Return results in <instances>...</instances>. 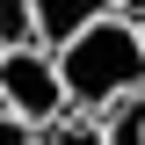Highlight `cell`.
Returning a JSON list of instances; mask_svg holds the SVG:
<instances>
[{
  "label": "cell",
  "mask_w": 145,
  "mask_h": 145,
  "mask_svg": "<svg viewBox=\"0 0 145 145\" xmlns=\"http://www.w3.org/2000/svg\"><path fill=\"white\" fill-rule=\"evenodd\" d=\"M102 138L109 145H145V94H131V102H116L102 116Z\"/></svg>",
  "instance_id": "cell-4"
},
{
  "label": "cell",
  "mask_w": 145,
  "mask_h": 145,
  "mask_svg": "<svg viewBox=\"0 0 145 145\" xmlns=\"http://www.w3.org/2000/svg\"><path fill=\"white\" fill-rule=\"evenodd\" d=\"M36 145H109V138H102V116H80V109H72L51 131H36Z\"/></svg>",
  "instance_id": "cell-5"
},
{
  "label": "cell",
  "mask_w": 145,
  "mask_h": 145,
  "mask_svg": "<svg viewBox=\"0 0 145 145\" xmlns=\"http://www.w3.org/2000/svg\"><path fill=\"white\" fill-rule=\"evenodd\" d=\"M0 145H36V131H29V123H15V116L0 109Z\"/></svg>",
  "instance_id": "cell-6"
},
{
  "label": "cell",
  "mask_w": 145,
  "mask_h": 145,
  "mask_svg": "<svg viewBox=\"0 0 145 145\" xmlns=\"http://www.w3.org/2000/svg\"><path fill=\"white\" fill-rule=\"evenodd\" d=\"M116 22H131V29H138V22H145V0H116Z\"/></svg>",
  "instance_id": "cell-7"
},
{
  "label": "cell",
  "mask_w": 145,
  "mask_h": 145,
  "mask_svg": "<svg viewBox=\"0 0 145 145\" xmlns=\"http://www.w3.org/2000/svg\"><path fill=\"white\" fill-rule=\"evenodd\" d=\"M138 44H145V22H138Z\"/></svg>",
  "instance_id": "cell-8"
},
{
  "label": "cell",
  "mask_w": 145,
  "mask_h": 145,
  "mask_svg": "<svg viewBox=\"0 0 145 145\" xmlns=\"http://www.w3.org/2000/svg\"><path fill=\"white\" fill-rule=\"evenodd\" d=\"M51 65H58V87H65V102L80 109V116H109L116 102L145 94V44H138V29L116 22V15L94 22L87 36H72Z\"/></svg>",
  "instance_id": "cell-1"
},
{
  "label": "cell",
  "mask_w": 145,
  "mask_h": 145,
  "mask_svg": "<svg viewBox=\"0 0 145 145\" xmlns=\"http://www.w3.org/2000/svg\"><path fill=\"white\" fill-rule=\"evenodd\" d=\"M109 15H116V0H29V36H36V51L58 58L72 36H87Z\"/></svg>",
  "instance_id": "cell-3"
},
{
  "label": "cell",
  "mask_w": 145,
  "mask_h": 145,
  "mask_svg": "<svg viewBox=\"0 0 145 145\" xmlns=\"http://www.w3.org/2000/svg\"><path fill=\"white\" fill-rule=\"evenodd\" d=\"M0 109H7L15 123H29V131H51L58 116H72L51 51H36V44L29 51H0Z\"/></svg>",
  "instance_id": "cell-2"
}]
</instances>
